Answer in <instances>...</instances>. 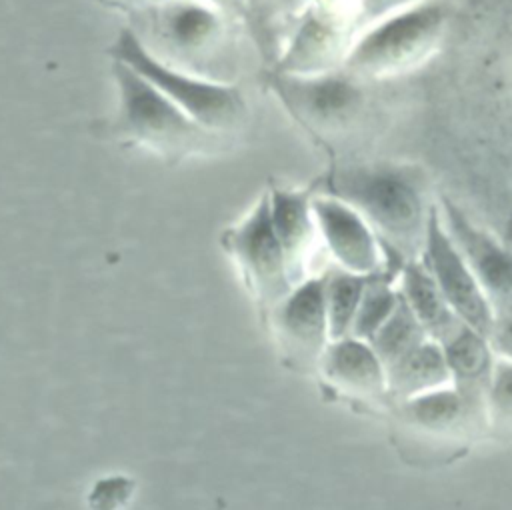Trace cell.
<instances>
[{
    "label": "cell",
    "mask_w": 512,
    "mask_h": 510,
    "mask_svg": "<svg viewBox=\"0 0 512 510\" xmlns=\"http://www.w3.org/2000/svg\"><path fill=\"white\" fill-rule=\"evenodd\" d=\"M128 16V28L158 62L204 80L236 84L240 42L232 14L204 0H164Z\"/></svg>",
    "instance_id": "cell-1"
},
{
    "label": "cell",
    "mask_w": 512,
    "mask_h": 510,
    "mask_svg": "<svg viewBox=\"0 0 512 510\" xmlns=\"http://www.w3.org/2000/svg\"><path fill=\"white\" fill-rule=\"evenodd\" d=\"M328 194L354 206L402 264L420 256L432 204L426 202L422 178L412 168L398 164L338 168L330 174Z\"/></svg>",
    "instance_id": "cell-2"
},
{
    "label": "cell",
    "mask_w": 512,
    "mask_h": 510,
    "mask_svg": "<svg viewBox=\"0 0 512 510\" xmlns=\"http://www.w3.org/2000/svg\"><path fill=\"white\" fill-rule=\"evenodd\" d=\"M118 106L112 120L116 138L134 142L164 158L206 156L228 142L190 118L178 104L120 60H112Z\"/></svg>",
    "instance_id": "cell-3"
},
{
    "label": "cell",
    "mask_w": 512,
    "mask_h": 510,
    "mask_svg": "<svg viewBox=\"0 0 512 510\" xmlns=\"http://www.w3.org/2000/svg\"><path fill=\"white\" fill-rule=\"evenodd\" d=\"M448 12L438 0H420L370 22L350 44L344 68L352 76H388L424 60L440 42Z\"/></svg>",
    "instance_id": "cell-4"
},
{
    "label": "cell",
    "mask_w": 512,
    "mask_h": 510,
    "mask_svg": "<svg viewBox=\"0 0 512 510\" xmlns=\"http://www.w3.org/2000/svg\"><path fill=\"white\" fill-rule=\"evenodd\" d=\"M108 54L112 60H120L142 74L150 84H154L162 94H166L190 118L210 132L230 138L246 128L250 110L242 90L236 84L204 80L158 62L146 52L130 28L120 30Z\"/></svg>",
    "instance_id": "cell-5"
},
{
    "label": "cell",
    "mask_w": 512,
    "mask_h": 510,
    "mask_svg": "<svg viewBox=\"0 0 512 510\" xmlns=\"http://www.w3.org/2000/svg\"><path fill=\"white\" fill-rule=\"evenodd\" d=\"M420 260L430 270L454 314L488 336L494 324V306L448 234L438 206H430Z\"/></svg>",
    "instance_id": "cell-6"
},
{
    "label": "cell",
    "mask_w": 512,
    "mask_h": 510,
    "mask_svg": "<svg viewBox=\"0 0 512 510\" xmlns=\"http://www.w3.org/2000/svg\"><path fill=\"white\" fill-rule=\"evenodd\" d=\"M310 206L316 228L342 270L362 276L384 274L386 248L354 206L328 192L314 194Z\"/></svg>",
    "instance_id": "cell-7"
},
{
    "label": "cell",
    "mask_w": 512,
    "mask_h": 510,
    "mask_svg": "<svg viewBox=\"0 0 512 510\" xmlns=\"http://www.w3.org/2000/svg\"><path fill=\"white\" fill-rule=\"evenodd\" d=\"M438 208L448 234L492 302L494 314L512 306V248L474 224L452 200L442 198Z\"/></svg>",
    "instance_id": "cell-8"
},
{
    "label": "cell",
    "mask_w": 512,
    "mask_h": 510,
    "mask_svg": "<svg viewBox=\"0 0 512 510\" xmlns=\"http://www.w3.org/2000/svg\"><path fill=\"white\" fill-rule=\"evenodd\" d=\"M268 82L284 106L298 120L314 128L342 122L360 102V92L352 78L332 70L314 76H296L274 70L268 76Z\"/></svg>",
    "instance_id": "cell-9"
},
{
    "label": "cell",
    "mask_w": 512,
    "mask_h": 510,
    "mask_svg": "<svg viewBox=\"0 0 512 510\" xmlns=\"http://www.w3.org/2000/svg\"><path fill=\"white\" fill-rule=\"evenodd\" d=\"M230 244L244 270L264 296H278L288 286V262L270 216V198L264 194L252 212L230 234Z\"/></svg>",
    "instance_id": "cell-10"
},
{
    "label": "cell",
    "mask_w": 512,
    "mask_h": 510,
    "mask_svg": "<svg viewBox=\"0 0 512 510\" xmlns=\"http://www.w3.org/2000/svg\"><path fill=\"white\" fill-rule=\"evenodd\" d=\"M342 22L330 4L308 8L292 34L290 44L278 56L276 72L314 76L330 72L338 54L346 56Z\"/></svg>",
    "instance_id": "cell-11"
},
{
    "label": "cell",
    "mask_w": 512,
    "mask_h": 510,
    "mask_svg": "<svg viewBox=\"0 0 512 510\" xmlns=\"http://www.w3.org/2000/svg\"><path fill=\"white\" fill-rule=\"evenodd\" d=\"M402 418L426 432H462L488 418L486 400L470 396L452 382L398 402Z\"/></svg>",
    "instance_id": "cell-12"
},
{
    "label": "cell",
    "mask_w": 512,
    "mask_h": 510,
    "mask_svg": "<svg viewBox=\"0 0 512 510\" xmlns=\"http://www.w3.org/2000/svg\"><path fill=\"white\" fill-rule=\"evenodd\" d=\"M324 372L340 388L368 398L386 396V364L368 340L342 336L324 354Z\"/></svg>",
    "instance_id": "cell-13"
},
{
    "label": "cell",
    "mask_w": 512,
    "mask_h": 510,
    "mask_svg": "<svg viewBox=\"0 0 512 510\" xmlns=\"http://www.w3.org/2000/svg\"><path fill=\"white\" fill-rule=\"evenodd\" d=\"M440 344L446 356L452 384L470 396L486 400L496 364V352L490 344V338L460 322L458 328Z\"/></svg>",
    "instance_id": "cell-14"
},
{
    "label": "cell",
    "mask_w": 512,
    "mask_h": 510,
    "mask_svg": "<svg viewBox=\"0 0 512 510\" xmlns=\"http://www.w3.org/2000/svg\"><path fill=\"white\" fill-rule=\"evenodd\" d=\"M396 286L430 338L442 342L462 322L446 302L442 290L438 288L436 280L432 278L420 256L414 260H406L400 266Z\"/></svg>",
    "instance_id": "cell-15"
},
{
    "label": "cell",
    "mask_w": 512,
    "mask_h": 510,
    "mask_svg": "<svg viewBox=\"0 0 512 510\" xmlns=\"http://www.w3.org/2000/svg\"><path fill=\"white\" fill-rule=\"evenodd\" d=\"M450 382L452 378L442 344L434 338L422 340L410 352L386 366V396L396 402Z\"/></svg>",
    "instance_id": "cell-16"
},
{
    "label": "cell",
    "mask_w": 512,
    "mask_h": 510,
    "mask_svg": "<svg viewBox=\"0 0 512 510\" xmlns=\"http://www.w3.org/2000/svg\"><path fill=\"white\" fill-rule=\"evenodd\" d=\"M280 320L290 336L300 344L318 348L328 334L326 276L302 282L284 302Z\"/></svg>",
    "instance_id": "cell-17"
},
{
    "label": "cell",
    "mask_w": 512,
    "mask_h": 510,
    "mask_svg": "<svg viewBox=\"0 0 512 510\" xmlns=\"http://www.w3.org/2000/svg\"><path fill=\"white\" fill-rule=\"evenodd\" d=\"M270 198V216L276 236L284 248L288 268L304 254L308 248L312 230L316 226L310 198L304 192L296 190H272Z\"/></svg>",
    "instance_id": "cell-18"
},
{
    "label": "cell",
    "mask_w": 512,
    "mask_h": 510,
    "mask_svg": "<svg viewBox=\"0 0 512 510\" xmlns=\"http://www.w3.org/2000/svg\"><path fill=\"white\" fill-rule=\"evenodd\" d=\"M372 278L374 276L352 274L342 268L326 276V310L330 340L350 336L360 300Z\"/></svg>",
    "instance_id": "cell-19"
},
{
    "label": "cell",
    "mask_w": 512,
    "mask_h": 510,
    "mask_svg": "<svg viewBox=\"0 0 512 510\" xmlns=\"http://www.w3.org/2000/svg\"><path fill=\"white\" fill-rule=\"evenodd\" d=\"M430 338L416 318V314L410 310V306L400 296L394 312L388 316V320L378 328V332L372 336L370 344L382 358V362L388 366L396 362L400 356L410 352L414 346H418L422 340Z\"/></svg>",
    "instance_id": "cell-20"
},
{
    "label": "cell",
    "mask_w": 512,
    "mask_h": 510,
    "mask_svg": "<svg viewBox=\"0 0 512 510\" xmlns=\"http://www.w3.org/2000/svg\"><path fill=\"white\" fill-rule=\"evenodd\" d=\"M398 300H400L398 286L394 282L386 280L384 274L374 276L364 290V296L360 300L350 334L370 342L372 336L378 332V328L394 312Z\"/></svg>",
    "instance_id": "cell-21"
},
{
    "label": "cell",
    "mask_w": 512,
    "mask_h": 510,
    "mask_svg": "<svg viewBox=\"0 0 512 510\" xmlns=\"http://www.w3.org/2000/svg\"><path fill=\"white\" fill-rule=\"evenodd\" d=\"M488 420L512 428V360L496 356L492 380L486 392Z\"/></svg>",
    "instance_id": "cell-22"
},
{
    "label": "cell",
    "mask_w": 512,
    "mask_h": 510,
    "mask_svg": "<svg viewBox=\"0 0 512 510\" xmlns=\"http://www.w3.org/2000/svg\"><path fill=\"white\" fill-rule=\"evenodd\" d=\"M488 338L496 356L512 360V306L494 314V324Z\"/></svg>",
    "instance_id": "cell-23"
},
{
    "label": "cell",
    "mask_w": 512,
    "mask_h": 510,
    "mask_svg": "<svg viewBox=\"0 0 512 510\" xmlns=\"http://www.w3.org/2000/svg\"><path fill=\"white\" fill-rule=\"evenodd\" d=\"M104 2L110 4V6L122 8L126 14H130V12H134V10H142V8L160 4V2H164V0H104Z\"/></svg>",
    "instance_id": "cell-24"
},
{
    "label": "cell",
    "mask_w": 512,
    "mask_h": 510,
    "mask_svg": "<svg viewBox=\"0 0 512 510\" xmlns=\"http://www.w3.org/2000/svg\"><path fill=\"white\" fill-rule=\"evenodd\" d=\"M204 2L228 12L232 16H242L244 14V4H246V0H204Z\"/></svg>",
    "instance_id": "cell-25"
},
{
    "label": "cell",
    "mask_w": 512,
    "mask_h": 510,
    "mask_svg": "<svg viewBox=\"0 0 512 510\" xmlns=\"http://www.w3.org/2000/svg\"><path fill=\"white\" fill-rule=\"evenodd\" d=\"M504 242L512 248V216H510V220H508V224H506V232H504Z\"/></svg>",
    "instance_id": "cell-26"
}]
</instances>
